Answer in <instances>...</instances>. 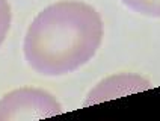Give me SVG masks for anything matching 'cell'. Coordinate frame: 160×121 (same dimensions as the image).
Here are the masks:
<instances>
[{"instance_id":"obj_4","label":"cell","mask_w":160,"mask_h":121,"mask_svg":"<svg viewBox=\"0 0 160 121\" xmlns=\"http://www.w3.org/2000/svg\"><path fill=\"white\" fill-rule=\"evenodd\" d=\"M121 3L136 14L160 18V0H121Z\"/></svg>"},{"instance_id":"obj_5","label":"cell","mask_w":160,"mask_h":121,"mask_svg":"<svg viewBox=\"0 0 160 121\" xmlns=\"http://www.w3.org/2000/svg\"><path fill=\"white\" fill-rule=\"evenodd\" d=\"M12 21V12L8 0H0V45L5 43L8 36L9 27Z\"/></svg>"},{"instance_id":"obj_2","label":"cell","mask_w":160,"mask_h":121,"mask_svg":"<svg viewBox=\"0 0 160 121\" xmlns=\"http://www.w3.org/2000/svg\"><path fill=\"white\" fill-rule=\"evenodd\" d=\"M56 97L39 88H18L0 98V121H26L62 113Z\"/></svg>"},{"instance_id":"obj_3","label":"cell","mask_w":160,"mask_h":121,"mask_svg":"<svg viewBox=\"0 0 160 121\" xmlns=\"http://www.w3.org/2000/svg\"><path fill=\"white\" fill-rule=\"evenodd\" d=\"M127 85H141L145 89L150 88V82L145 80V79L139 77V76H133V74H121V76H113V77H109L106 80H103L101 83H98V87L91 91L88 95V102L85 104H91V103H97L101 100H107V98H113L118 97L119 92L118 89L119 88H127ZM130 89V88H128ZM133 92L134 89H130Z\"/></svg>"},{"instance_id":"obj_1","label":"cell","mask_w":160,"mask_h":121,"mask_svg":"<svg viewBox=\"0 0 160 121\" xmlns=\"http://www.w3.org/2000/svg\"><path fill=\"white\" fill-rule=\"evenodd\" d=\"M103 35V20L95 8L79 0L56 2L27 27L24 59L39 76H65L95 56Z\"/></svg>"}]
</instances>
